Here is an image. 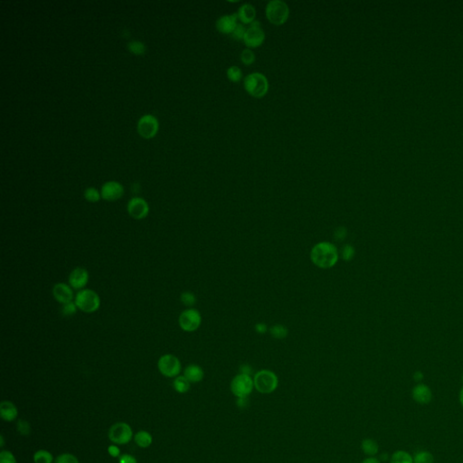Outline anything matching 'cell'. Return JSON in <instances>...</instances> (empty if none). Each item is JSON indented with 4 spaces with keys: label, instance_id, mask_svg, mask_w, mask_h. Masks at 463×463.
<instances>
[{
    "label": "cell",
    "instance_id": "cell-1",
    "mask_svg": "<svg viewBox=\"0 0 463 463\" xmlns=\"http://www.w3.org/2000/svg\"><path fill=\"white\" fill-rule=\"evenodd\" d=\"M339 258L337 249L333 243L320 242L310 251V260L320 269H330L337 264Z\"/></svg>",
    "mask_w": 463,
    "mask_h": 463
},
{
    "label": "cell",
    "instance_id": "cell-2",
    "mask_svg": "<svg viewBox=\"0 0 463 463\" xmlns=\"http://www.w3.org/2000/svg\"><path fill=\"white\" fill-rule=\"evenodd\" d=\"M243 85L248 95L254 98L264 97L269 90L268 79L261 72H252L248 74L244 78Z\"/></svg>",
    "mask_w": 463,
    "mask_h": 463
},
{
    "label": "cell",
    "instance_id": "cell-3",
    "mask_svg": "<svg viewBox=\"0 0 463 463\" xmlns=\"http://www.w3.org/2000/svg\"><path fill=\"white\" fill-rule=\"evenodd\" d=\"M266 18L275 26H282L288 20L290 9L283 0H270L266 5Z\"/></svg>",
    "mask_w": 463,
    "mask_h": 463
},
{
    "label": "cell",
    "instance_id": "cell-4",
    "mask_svg": "<svg viewBox=\"0 0 463 463\" xmlns=\"http://www.w3.org/2000/svg\"><path fill=\"white\" fill-rule=\"evenodd\" d=\"M74 302L79 310L85 313H94L101 307V299L98 293L90 290L83 289L75 295Z\"/></svg>",
    "mask_w": 463,
    "mask_h": 463
},
{
    "label": "cell",
    "instance_id": "cell-5",
    "mask_svg": "<svg viewBox=\"0 0 463 463\" xmlns=\"http://www.w3.org/2000/svg\"><path fill=\"white\" fill-rule=\"evenodd\" d=\"M253 384L257 391L261 394H270L274 392L279 384L277 376L270 370H261L253 378Z\"/></svg>",
    "mask_w": 463,
    "mask_h": 463
},
{
    "label": "cell",
    "instance_id": "cell-6",
    "mask_svg": "<svg viewBox=\"0 0 463 463\" xmlns=\"http://www.w3.org/2000/svg\"><path fill=\"white\" fill-rule=\"evenodd\" d=\"M202 323V317L200 312L196 309L189 308L184 310L178 318V324L184 332H195Z\"/></svg>",
    "mask_w": 463,
    "mask_h": 463
},
{
    "label": "cell",
    "instance_id": "cell-7",
    "mask_svg": "<svg viewBox=\"0 0 463 463\" xmlns=\"http://www.w3.org/2000/svg\"><path fill=\"white\" fill-rule=\"evenodd\" d=\"M157 368L163 376L171 378L178 377L182 366L180 360L175 355L166 354L162 355L157 361Z\"/></svg>",
    "mask_w": 463,
    "mask_h": 463
},
{
    "label": "cell",
    "instance_id": "cell-8",
    "mask_svg": "<svg viewBox=\"0 0 463 463\" xmlns=\"http://www.w3.org/2000/svg\"><path fill=\"white\" fill-rule=\"evenodd\" d=\"M253 387L254 384L251 376L243 374L237 375L231 382V391L238 398L247 397L252 393Z\"/></svg>",
    "mask_w": 463,
    "mask_h": 463
},
{
    "label": "cell",
    "instance_id": "cell-9",
    "mask_svg": "<svg viewBox=\"0 0 463 463\" xmlns=\"http://www.w3.org/2000/svg\"><path fill=\"white\" fill-rule=\"evenodd\" d=\"M265 40V34L261 28V23L258 20L252 22L247 29L243 42L248 48H257L261 46Z\"/></svg>",
    "mask_w": 463,
    "mask_h": 463
},
{
    "label": "cell",
    "instance_id": "cell-10",
    "mask_svg": "<svg viewBox=\"0 0 463 463\" xmlns=\"http://www.w3.org/2000/svg\"><path fill=\"white\" fill-rule=\"evenodd\" d=\"M132 429L126 423H117L113 424L109 431L110 440L120 445H124L132 439Z\"/></svg>",
    "mask_w": 463,
    "mask_h": 463
},
{
    "label": "cell",
    "instance_id": "cell-11",
    "mask_svg": "<svg viewBox=\"0 0 463 463\" xmlns=\"http://www.w3.org/2000/svg\"><path fill=\"white\" fill-rule=\"evenodd\" d=\"M158 122L157 118L151 114H145L138 122V132L144 139H151L157 134L158 131Z\"/></svg>",
    "mask_w": 463,
    "mask_h": 463
},
{
    "label": "cell",
    "instance_id": "cell-12",
    "mask_svg": "<svg viewBox=\"0 0 463 463\" xmlns=\"http://www.w3.org/2000/svg\"><path fill=\"white\" fill-rule=\"evenodd\" d=\"M127 210L131 217L135 220H142L149 213V204L141 198H133L128 203Z\"/></svg>",
    "mask_w": 463,
    "mask_h": 463
},
{
    "label": "cell",
    "instance_id": "cell-13",
    "mask_svg": "<svg viewBox=\"0 0 463 463\" xmlns=\"http://www.w3.org/2000/svg\"><path fill=\"white\" fill-rule=\"evenodd\" d=\"M123 194H124L123 186L116 181L106 182L101 189L102 198L109 202L119 200L123 196Z\"/></svg>",
    "mask_w": 463,
    "mask_h": 463
},
{
    "label": "cell",
    "instance_id": "cell-14",
    "mask_svg": "<svg viewBox=\"0 0 463 463\" xmlns=\"http://www.w3.org/2000/svg\"><path fill=\"white\" fill-rule=\"evenodd\" d=\"M89 272L82 267H77L71 271L69 275V285L73 290L81 291L85 289V286L89 283Z\"/></svg>",
    "mask_w": 463,
    "mask_h": 463
},
{
    "label": "cell",
    "instance_id": "cell-15",
    "mask_svg": "<svg viewBox=\"0 0 463 463\" xmlns=\"http://www.w3.org/2000/svg\"><path fill=\"white\" fill-rule=\"evenodd\" d=\"M53 295L56 302L61 303L62 305L72 302L74 298L73 289L69 284L59 283L56 284L53 288Z\"/></svg>",
    "mask_w": 463,
    "mask_h": 463
},
{
    "label": "cell",
    "instance_id": "cell-16",
    "mask_svg": "<svg viewBox=\"0 0 463 463\" xmlns=\"http://www.w3.org/2000/svg\"><path fill=\"white\" fill-rule=\"evenodd\" d=\"M238 20L237 14L222 16L216 21V29L224 35H232L238 25Z\"/></svg>",
    "mask_w": 463,
    "mask_h": 463
},
{
    "label": "cell",
    "instance_id": "cell-17",
    "mask_svg": "<svg viewBox=\"0 0 463 463\" xmlns=\"http://www.w3.org/2000/svg\"><path fill=\"white\" fill-rule=\"evenodd\" d=\"M412 397L418 405H429L432 400V392L430 387L421 383L413 388Z\"/></svg>",
    "mask_w": 463,
    "mask_h": 463
},
{
    "label": "cell",
    "instance_id": "cell-18",
    "mask_svg": "<svg viewBox=\"0 0 463 463\" xmlns=\"http://www.w3.org/2000/svg\"><path fill=\"white\" fill-rule=\"evenodd\" d=\"M238 19L243 25H251L255 21L256 9L251 4H244L240 7L237 13Z\"/></svg>",
    "mask_w": 463,
    "mask_h": 463
},
{
    "label": "cell",
    "instance_id": "cell-19",
    "mask_svg": "<svg viewBox=\"0 0 463 463\" xmlns=\"http://www.w3.org/2000/svg\"><path fill=\"white\" fill-rule=\"evenodd\" d=\"M18 411L17 406L12 402L3 401L0 405V415L6 422H13L18 417Z\"/></svg>",
    "mask_w": 463,
    "mask_h": 463
},
{
    "label": "cell",
    "instance_id": "cell-20",
    "mask_svg": "<svg viewBox=\"0 0 463 463\" xmlns=\"http://www.w3.org/2000/svg\"><path fill=\"white\" fill-rule=\"evenodd\" d=\"M205 376L204 370L198 364H189L184 371V377L190 383L201 382Z\"/></svg>",
    "mask_w": 463,
    "mask_h": 463
},
{
    "label": "cell",
    "instance_id": "cell-21",
    "mask_svg": "<svg viewBox=\"0 0 463 463\" xmlns=\"http://www.w3.org/2000/svg\"><path fill=\"white\" fill-rule=\"evenodd\" d=\"M361 449L364 454L373 457L375 455L378 454L379 445L377 441H375L373 439H364L361 443Z\"/></svg>",
    "mask_w": 463,
    "mask_h": 463
},
{
    "label": "cell",
    "instance_id": "cell-22",
    "mask_svg": "<svg viewBox=\"0 0 463 463\" xmlns=\"http://www.w3.org/2000/svg\"><path fill=\"white\" fill-rule=\"evenodd\" d=\"M390 463H414L413 456L405 450H396L390 458Z\"/></svg>",
    "mask_w": 463,
    "mask_h": 463
},
{
    "label": "cell",
    "instance_id": "cell-23",
    "mask_svg": "<svg viewBox=\"0 0 463 463\" xmlns=\"http://www.w3.org/2000/svg\"><path fill=\"white\" fill-rule=\"evenodd\" d=\"M152 436L149 432L146 431H140V432L136 433L135 442L136 444L140 446L141 448H148L151 445L152 443Z\"/></svg>",
    "mask_w": 463,
    "mask_h": 463
},
{
    "label": "cell",
    "instance_id": "cell-24",
    "mask_svg": "<svg viewBox=\"0 0 463 463\" xmlns=\"http://www.w3.org/2000/svg\"><path fill=\"white\" fill-rule=\"evenodd\" d=\"M173 387L177 393L184 394V393H188L190 389V382L184 378V376L176 377L173 383Z\"/></svg>",
    "mask_w": 463,
    "mask_h": 463
},
{
    "label": "cell",
    "instance_id": "cell-25",
    "mask_svg": "<svg viewBox=\"0 0 463 463\" xmlns=\"http://www.w3.org/2000/svg\"><path fill=\"white\" fill-rule=\"evenodd\" d=\"M414 463H433L434 457L428 450H419L413 456Z\"/></svg>",
    "mask_w": 463,
    "mask_h": 463
},
{
    "label": "cell",
    "instance_id": "cell-26",
    "mask_svg": "<svg viewBox=\"0 0 463 463\" xmlns=\"http://www.w3.org/2000/svg\"><path fill=\"white\" fill-rule=\"evenodd\" d=\"M54 460L53 455L45 450H39L34 454L35 463H52Z\"/></svg>",
    "mask_w": 463,
    "mask_h": 463
},
{
    "label": "cell",
    "instance_id": "cell-27",
    "mask_svg": "<svg viewBox=\"0 0 463 463\" xmlns=\"http://www.w3.org/2000/svg\"><path fill=\"white\" fill-rule=\"evenodd\" d=\"M270 333L271 337L276 339H284L288 336V328L283 325L276 324L270 328Z\"/></svg>",
    "mask_w": 463,
    "mask_h": 463
},
{
    "label": "cell",
    "instance_id": "cell-28",
    "mask_svg": "<svg viewBox=\"0 0 463 463\" xmlns=\"http://www.w3.org/2000/svg\"><path fill=\"white\" fill-rule=\"evenodd\" d=\"M226 75L232 82H239L243 78V72L238 66H230L226 71Z\"/></svg>",
    "mask_w": 463,
    "mask_h": 463
},
{
    "label": "cell",
    "instance_id": "cell-29",
    "mask_svg": "<svg viewBox=\"0 0 463 463\" xmlns=\"http://www.w3.org/2000/svg\"><path fill=\"white\" fill-rule=\"evenodd\" d=\"M127 47L132 54H142L146 52V45L140 41L133 40L128 43Z\"/></svg>",
    "mask_w": 463,
    "mask_h": 463
},
{
    "label": "cell",
    "instance_id": "cell-30",
    "mask_svg": "<svg viewBox=\"0 0 463 463\" xmlns=\"http://www.w3.org/2000/svg\"><path fill=\"white\" fill-rule=\"evenodd\" d=\"M84 198L88 202L90 203H96L100 201V199L102 198V195H101V192H99L97 189H95V188H88V189H85L84 191Z\"/></svg>",
    "mask_w": 463,
    "mask_h": 463
},
{
    "label": "cell",
    "instance_id": "cell-31",
    "mask_svg": "<svg viewBox=\"0 0 463 463\" xmlns=\"http://www.w3.org/2000/svg\"><path fill=\"white\" fill-rule=\"evenodd\" d=\"M241 62L245 64V65H251L252 63L255 62V54L252 52V49L250 48H246V49L243 50V52L241 53Z\"/></svg>",
    "mask_w": 463,
    "mask_h": 463
},
{
    "label": "cell",
    "instance_id": "cell-32",
    "mask_svg": "<svg viewBox=\"0 0 463 463\" xmlns=\"http://www.w3.org/2000/svg\"><path fill=\"white\" fill-rule=\"evenodd\" d=\"M180 301L184 304V306L192 308L197 303V298H196L194 293H190V292H186V293H183L181 294Z\"/></svg>",
    "mask_w": 463,
    "mask_h": 463
},
{
    "label": "cell",
    "instance_id": "cell-33",
    "mask_svg": "<svg viewBox=\"0 0 463 463\" xmlns=\"http://www.w3.org/2000/svg\"><path fill=\"white\" fill-rule=\"evenodd\" d=\"M79 310L76 306L75 302H69L66 304H63L61 309V313L63 317H72L76 314L77 310Z\"/></svg>",
    "mask_w": 463,
    "mask_h": 463
},
{
    "label": "cell",
    "instance_id": "cell-34",
    "mask_svg": "<svg viewBox=\"0 0 463 463\" xmlns=\"http://www.w3.org/2000/svg\"><path fill=\"white\" fill-rule=\"evenodd\" d=\"M355 250L351 244H346L342 248L341 258L346 261H350L355 257Z\"/></svg>",
    "mask_w": 463,
    "mask_h": 463
},
{
    "label": "cell",
    "instance_id": "cell-35",
    "mask_svg": "<svg viewBox=\"0 0 463 463\" xmlns=\"http://www.w3.org/2000/svg\"><path fill=\"white\" fill-rule=\"evenodd\" d=\"M246 27L243 25V24H238L237 27H235L234 31L232 33V37L235 39V40L241 41L243 40L244 38V36H245V33H246Z\"/></svg>",
    "mask_w": 463,
    "mask_h": 463
},
{
    "label": "cell",
    "instance_id": "cell-36",
    "mask_svg": "<svg viewBox=\"0 0 463 463\" xmlns=\"http://www.w3.org/2000/svg\"><path fill=\"white\" fill-rule=\"evenodd\" d=\"M55 463H80L74 455L71 453H63L59 455L55 459Z\"/></svg>",
    "mask_w": 463,
    "mask_h": 463
},
{
    "label": "cell",
    "instance_id": "cell-37",
    "mask_svg": "<svg viewBox=\"0 0 463 463\" xmlns=\"http://www.w3.org/2000/svg\"><path fill=\"white\" fill-rule=\"evenodd\" d=\"M18 432H20L22 435H26V436L29 435L30 432H31L30 424L25 420H19L18 421Z\"/></svg>",
    "mask_w": 463,
    "mask_h": 463
},
{
    "label": "cell",
    "instance_id": "cell-38",
    "mask_svg": "<svg viewBox=\"0 0 463 463\" xmlns=\"http://www.w3.org/2000/svg\"><path fill=\"white\" fill-rule=\"evenodd\" d=\"M0 463H17L13 453L9 450H2L0 452Z\"/></svg>",
    "mask_w": 463,
    "mask_h": 463
},
{
    "label": "cell",
    "instance_id": "cell-39",
    "mask_svg": "<svg viewBox=\"0 0 463 463\" xmlns=\"http://www.w3.org/2000/svg\"><path fill=\"white\" fill-rule=\"evenodd\" d=\"M346 235H347V231H346V227H338L335 230L334 239L337 242H342L346 239Z\"/></svg>",
    "mask_w": 463,
    "mask_h": 463
},
{
    "label": "cell",
    "instance_id": "cell-40",
    "mask_svg": "<svg viewBox=\"0 0 463 463\" xmlns=\"http://www.w3.org/2000/svg\"><path fill=\"white\" fill-rule=\"evenodd\" d=\"M120 463H138L135 457L129 454H123L120 458Z\"/></svg>",
    "mask_w": 463,
    "mask_h": 463
},
{
    "label": "cell",
    "instance_id": "cell-41",
    "mask_svg": "<svg viewBox=\"0 0 463 463\" xmlns=\"http://www.w3.org/2000/svg\"><path fill=\"white\" fill-rule=\"evenodd\" d=\"M108 451L110 455L113 458H117L121 454V450L116 445L109 446Z\"/></svg>",
    "mask_w": 463,
    "mask_h": 463
},
{
    "label": "cell",
    "instance_id": "cell-42",
    "mask_svg": "<svg viewBox=\"0 0 463 463\" xmlns=\"http://www.w3.org/2000/svg\"><path fill=\"white\" fill-rule=\"evenodd\" d=\"M252 373V369L249 364H242L240 366V374H243V375H247V376H251V374Z\"/></svg>",
    "mask_w": 463,
    "mask_h": 463
},
{
    "label": "cell",
    "instance_id": "cell-43",
    "mask_svg": "<svg viewBox=\"0 0 463 463\" xmlns=\"http://www.w3.org/2000/svg\"><path fill=\"white\" fill-rule=\"evenodd\" d=\"M255 330L259 334H264V333L267 332L268 328H267V326L264 323H258L255 325Z\"/></svg>",
    "mask_w": 463,
    "mask_h": 463
},
{
    "label": "cell",
    "instance_id": "cell-44",
    "mask_svg": "<svg viewBox=\"0 0 463 463\" xmlns=\"http://www.w3.org/2000/svg\"><path fill=\"white\" fill-rule=\"evenodd\" d=\"M413 378H414V380L415 382L421 384V382L423 381V372H422V371H415L414 373V376H413Z\"/></svg>",
    "mask_w": 463,
    "mask_h": 463
},
{
    "label": "cell",
    "instance_id": "cell-45",
    "mask_svg": "<svg viewBox=\"0 0 463 463\" xmlns=\"http://www.w3.org/2000/svg\"><path fill=\"white\" fill-rule=\"evenodd\" d=\"M248 401L247 397H242V398H238L237 400V405H238L239 408H245L248 405Z\"/></svg>",
    "mask_w": 463,
    "mask_h": 463
},
{
    "label": "cell",
    "instance_id": "cell-46",
    "mask_svg": "<svg viewBox=\"0 0 463 463\" xmlns=\"http://www.w3.org/2000/svg\"><path fill=\"white\" fill-rule=\"evenodd\" d=\"M362 463H381V461H380V459H377L375 457H369V458L364 459Z\"/></svg>",
    "mask_w": 463,
    "mask_h": 463
},
{
    "label": "cell",
    "instance_id": "cell-47",
    "mask_svg": "<svg viewBox=\"0 0 463 463\" xmlns=\"http://www.w3.org/2000/svg\"><path fill=\"white\" fill-rule=\"evenodd\" d=\"M459 404L461 405V407L463 408V387L461 388V390L459 392Z\"/></svg>",
    "mask_w": 463,
    "mask_h": 463
},
{
    "label": "cell",
    "instance_id": "cell-48",
    "mask_svg": "<svg viewBox=\"0 0 463 463\" xmlns=\"http://www.w3.org/2000/svg\"><path fill=\"white\" fill-rule=\"evenodd\" d=\"M0 439H1V442H0V445H1V447H4L5 441H4V437H3V435H1V436H0Z\"/></svg>",
    "mask_w": 463,
    "mask_h": 463
},
{
    "label": "cell",
    "instance_id": "cell-49",
    "mask_svg": "<svg viewBox=\"0 0 463 463\" xmlns=\"http://www.w3.org/2000/svg\"><path fill=\"white\" fill-rule=\"evenodd\" d=\"M462 381H463V375H462Z\"/></svg>",
    "mask_w": 463,
    "mask_h": 463
}]
</instances>
